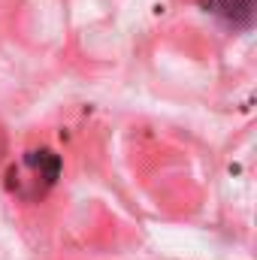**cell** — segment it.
<instances>
[{
  "mask_svg": "<svg viewBox=\"0 0 257 260\" xmlns=\"http://www.w3.org/2000/svg\"><path fill=\"white\" fill-rule=\"evenodd\" d=\"M251 9H254V0H218V12H224L227 18L242 21V24H248Z\"/></svg>",
  "mask_w": 257,
  "mask_h": 260,
  "instance_id": "2",
  "label": "cell"
},
{
  "mask_svg": "<svg viewBox=\"0 0 257 260\" xmlns=\"http://www.w3.org/2000/svg\"><path fill=\"white\" fill-rule=\"evenodd\" d=\"M24 170L34 176V185H37V194H43L46 188H52L61 176V157L49 148H40V151H27L24 154Z\"/></svg>",
  "mask_w": 257,
  "mask_h": 260,
  "instance_id": "1",
  "label": "cell"
}]
</instances>
